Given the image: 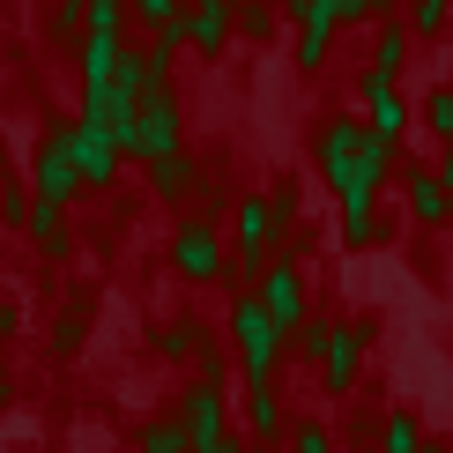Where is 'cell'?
Masks as SVG:
<instances>
[{
	"instance_id": "1",
	"label": "cell",
	"mask_w": 453,
	"mask_h": 453,
	"mask_svg": "<svg viewBox=\"0 0 453 453\" xmlns=\"http://www.w3.org/2000/svg\"><path fill=\"white\" fill-rule=\"evenodd\" d=\"M387 164H394V142L372 134V119H327L319 127V172H327V186L342 194V209L349 201H380V179H387Z\"/></svg>"
},
{
	"instance_id": "2",
	"label": "cell",
	"mask_w": 453,
	"mask_h": 453,
	"mask_svg": "<svg viewBox=\"0 0 453 453\" xmlns=\"http://www.w3.org/2000/svg\"><path fill=\"white\" fill-rule=\"evenodd\" d=\"M179 142V97H172V74H149L142 82V97H134V119H127V157H142V164H157V157H172Z\"/></svg>"
},
{
	"instance_id": "3",
	"label": "cell",
	"mask_w": 453,
	"mask_h": 453,
	"mask_svg": "<svg viewBox=\"0 0 453 453\" xmlns=\"http://www.w3.org/2000/svg\"><path fill=\"white\" fill-rule=\"evenodd\" d=\"M231 342H238L245 380H268V372H275V357H282V327H275V312L260 305V290H238V297H231Z\"/></svg>"
},
{
	"instance_id": "4",
	"label": "cell",
	"mask_w": 453,
	"mask_h": 453,
	"mask_svg": "<svg viewBox=\"0 0 453 453\" xmlns=\"http://www.w3.org/2000/svg\"><path fill=\"white\" fill-rule=\"evenodd\" d=\"M275 223H290V194H282V201H268V194L238 201V245H231V268L238 275H260L275 260Z\"/></svg>"
},
{
	"instance_id": "5",
	"label": "cell",
	"mask_w": 453,
	"mask_h": 453,
	"mask_svg": "<svg viewBox=\"0 0 453 453\" xmlns=\"http://www.w3.org/2000/svg\"><path fill=\"white\" fill-rule=\"evenodd\" d=\"M30 179H37L45 201H74V186H82V172H74V127H45V134H37Z\"/></svg>"
},
{
	"instance_id": "6",
	"label": "cell",
	"mask_w": 453,
	"mask_h": 453,
	"mask_svg": "<svg viewBox=\"0 0 453 453\" xmlns=\"http://www.w3.org/2000/svg\"><path fill=\"white\" fill-rule=\"evenodd\" d=\"M365 319H349V327H327V342H319V380H327V394H349L357 372H365Z\"/></svg>"
},
{
	"instance_id": "7",
	"label": "cell",
	"mask_w": 453,
	"mask_h": 453,
	"mask_svg": "<svg viewBox=\"0 0 453 453\" xmlns=\"http://www.w3.org/2000/svg\"><path fill=\"white\" fill-rule=\"evenodd\" d=\"M253 290H260V305L275 312V327H282V334L305 319V275H297V260H268V268L253 275Z\"/></svg>"
},
{
	"instance_id": "8",
	"label": "cell",
	"mask_w": 453,
	"mask_h": 453,
	"mask_svg": "<svg viewBox=\"0 0 453 453\" xmlns=\"http://www.w3.org/2000/svg\"><path fill=\"white\" fill-rule=\"evenodd\" d=\"M119 134L111 127H97V119H74V172H82V186H111L119 179Z\"/></svg>"
},
{
	"instance_id": "9",
	"label": "cell",
	"mask_w": 453,
	"mask_h": 453,
	"mask_svg": "<svg viewBox=\"0 0 453 453\" xmlns=\"http://www.w3.org/2000/svg\"><path fill=\"white\" fill-rule=\"evenodd\" d=\"M172 260H179L186 282H216L223 268H231V253H223V231H216V223H186L179 245H172Z\"/></svg>"
},
{
	"instance_id": "10",
	"label": "cell",
	"mask_w": 453,
	"mask_h": 453,
	"mask_svg": "<svg viewBox=\"0 0 453 453\" xmlns=\"http://www.w3.org/2000/svg\"><path fill=\"white\" fill-rule=\"evenodd\" d=\"M186 45L201 52V60H223V45H231V23H238V0H186Z\"/></svg>"
},
{
	"instance_id": "11",
	"label": "cell",
	"mask_w": 453,
	"mask_h": 453,
	"mask_svg": "<svg viewBox=\"0 0 453 453\" xmlns=\"http://www.w3.org/2000/svg\"><path fill=\"white\" fill-rule=\"evenodd\" d=\"M357 89H365V119H372V134H380V142H402L409 104H402V89H394V74H387V67H365V74H357Z\"/></svg>"
},
{
	"instance_id": "12",
	"label": "cell",
	"mask_w": 453,
	"mask_h": 453,
	"mask_svg": "<svg viewBox=\"0 0 453 453\" xmlns=\"http://www.w3.org/2000/svg\"><path fill=\"white\" fill-rule=\"evenodd\" d=\"M186 431H194V446L201 439H223V431H231V417H223V380H201L194 394H186Z\"/></svg>"
},
{
	"instance_id": "13",
	"label": "cell",
	"mask_w": 453,
	"mask_h": 453,
	"mask_svg": "<svg viewBox=\"0 0 453 453\" xmlns=\"http://www.w3.org/2000/svg\"><path fill=\"white\" fill-rule=\"evenodd\" d=\"M402 201H409V216H417L424 231H439V223L453 216V201H446V179H439V172H409V179H402Z\"/></svg>"
},
{
	"instance_id": "14",
	"label": "cell",
	"mask_w": 453,
	"mask_h": 453,
	"mask_svg": "<svg viewBox=\"0 0 453 453\" xmlns=\"http://www.w3.org/2000/svg\"><path fill=\"white\" fill-rule=\"evenodd\" d=\"M30 238L60 260L67 245H74V238H67V201H45V194H37V201H30Z\"/></svg>"
},
{
	"instance_id": "15",
	"label": "cell",
	"mask_w": 453,
	"mask_h": 453,
	"mask_svg": "<svg viewBox=\"0 0 453 453\" xmlns=\"http://www.w3.org/2000/svg\"><path fill=\"white\" fill-rule=\"evenodd\" d=\"M186 446H194V431H186L179 409H164V417L142 424V453H186Z\"/></svg>"
},
{
	"instance_id": "16",
	"label": "cell",
	"mask_w": 453,
	"mask_h": 453,
	"mask_svg": "<svg viewBox=\"0 0 453 453\" xmlns=\"http://www.w3.org/2000/svg\"><path fill=\"white\" fill-rule=\"evenodd\" d=\"M253 394H245V424H253V439H275L282 431V409H275V387L268 380H245Z\"/></svg>"
},
{
	"instance_id": "17",
	"label": "cell",
	"mask_w": 453,
	"mask_h": 453,
	"mask_svg": "<svg viewBox=\"0 0 453 453\" xmlns=\"http://www.w3.org/2000/svg\"><path fill=\"white\" fill-rule=\"evenodd\" d=\"M380 453H431L424 446V424L409 417V409H394V417L380 424Z\"/></svg>"
},
{
	"instance_id": "18",
	"label": "cell",
	"mask_w": 453,
	"mask_h": 453,
	"mask_svg": "<svg viewBox=\"0 0 453 453\" xmlns=\"http://www.w3.org/2000/svg\"><path fill=\"white\" fill-rule=\"evenodd\" d=\"M149 179H157V194H164V201L194 194V164H186V149H172V157H157V164H149Z\"/></svg>"
},
{
	"instance_id": "19",
	"label": "cell",
	"mask_w": 453,
	"mask_h": 453,
	"mask_svg": "<svg viewBox=\"0 0 453 453\" xmlns=\"http://www.w3.org/2000/svg\"><path fill=\"white\" fill-rule=\"evenodd\" d=\"M342 238H349V245H372V238H380V201H349V209H342Z\"/></svg>"
},
{
	"instance_id": "20",
	"label": "cell",
	"mask_w": 453,
	"mask_h": 453,
	"mask_svg": "<svg viewBox=\"0 0 453 453\" xmlns=\"http://www.w3.org/2000/svg\"><path fill=\"white\" fill-rule=\"evenodd\" d=\"M402 60H409V30H402V23H387V30H380V45H372V67L402 74Z\"/></svg>"
},
{
	"instance_id": "21",
	"label": "cell",
	"mask_w": 453,
	"mask_h": 453,
	"mask_svg": "<svg viewBox=\"0 0 453 453\" xmlns=\"http://www.w3.org/2000/svg\"><path fill=\"white\" fill-rule=\"evenodd\" d=\"M446 15H453V0H409V30L417 37H439Z\"/></svg>"
},
{
	"instance_id": "22",
	"label": "cell",
	"mask_w": 453,
	"mask_h": 453,
	"mask_svg": "<svg viewBox=\"0 0 453 453\" xmlns=\"http://www.w3.org/2000/svg\"><path fill=\"white\" fill-rule=\"evenodd\" d=\"M231 30H245V37H275V8L268 0H238V23Z\"/></svg>"
},
{
	"instance_id": "23",
	"label": "cell",
	"mask_w": 453,
	"mask_h": 453,
	"mask_svg": "<svg viewBox=\"0 0 453 453\" xmlns=\"http://www.w3.org/2000/svg\"><path fill=\"white\" fill-rule=\"evenodd\" d=\"M424 119H431V134H439V142H453V89H431V97H424Z\"/></svg>"
},
{
	"instance_id": "24",
	"label": "cell",
	"mask_w": 453,
	"mask_h": 453,
	"mask_svg": "<svg viewBox=\"0 0 453 453\" xmlns=\"http://www.w3.org/2000/svg\"><path fill=\"white\" fill-rule=\"evenodd\" d=\"M127 8H134V23H142V30H157V23H172L186 0H127Z\"/></svg>"
},
{
	"instance_id": "25",
	"label": "cell",
	"mask_w": 453,
	"mask_h": 453,
	"mask_svg": "<svg viewBox=\"0 0 453 453\" xmlns=\"http://www.w3.org/2000/svg\"><path fill=\"white\" fill-rule=\"evenodd\" d=\"M387 0H334V15H342V30H365L372 15H380Z\"/></svg>"
},
{
	"instance_id": "26",
	"label": "cell",
	"mask_w": 453,
	"mask_h": 453,
	"mask_svg": "<svg viewBox=\"0 0 453 453\" xmlns=\"http://www.w3.org/2000/svg\"><path fill=\"white\" fill-rule=\"evenodd\" d=\"M297 453H334V431L327 424H297Z\"/></svg>"
},
{
	"instance_id": "27",
	"label": "cell",
	"mask_w": 453,
	"mask_h": 453,
	"mask_svg": "<svg viewBox=\"0 0 453 453\" xmlns=\"http://www.w3.org/2000/svg\"><path fill=\"white\" fill-rule=\"evenodd\" d=\"M186 453H245V439H231V431H223V439H201V446H186Z\"/></svg>"
},
{
	"instance_id": "28",
	"label": "cell",
	"mask_w": 453,
	"mask_h": 453,
	"mask_svg": "<svg viewBox=\"0 0 453 453\" xmlns=\"http://www.w3.org/2000/svg\"><path fill=\"white\" fill-rule=\"evenodd\" d=\"M439 179H446V201H453V142H446V164H439Z\"/></svg>"
},
{
	"instance_id": "29",
	"label": "cell",
	"mask_w": 453,
	"mask_h": 453,
	"mask_svg": "<svg viewBox=\"0 0 453 453\" xmlns=\"http://www.w3.org/2000/svg\"><path fill=\"white\" fill-rule=\"evenodd\" d=\"M0 409H8V365H0Z\"/></svg>"
},
{
	"instance_id": "30",
	"label": "cell",
	"mask_w": 453,
	"mask_h": 453,
	"mask_svg": "<svg viewBox=\"0 0 453 453\" xmlns=\"http://www.w3.org/2000/svg\"><path fill=\"white\" fill-rule=\"evenodd\" d=\"M394 8H409V0H394Z\"/></svg>"
}]
</instances>
